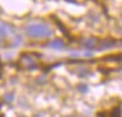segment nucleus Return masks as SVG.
<instances>
[{"mask_svg":"<svg viewBox=\"0 0 122 117\" xmlns=\"http://www.w3.org/2000/svg\"><path fill=\"white\" fill-rule=\"evenodd\" d=\"M49 48L51 49H55V50H63L64 49V43L62 40H54L49 43Z\"/></svg>","mask_w":122,"mask_h":117,"instance_id":"3","label":"nucleus"},{"mask_svg":"<svg viewBox=\"0 0 122 117\" xmlns=\"http://www.w3.org/2000/svg\"><path fill=\"white\" fill-rule=\"evenodd\" d=\"M16 33L13 32V28L11 25L5 24V22H0V41L3 42L4 38L9 37V36H15Z\"/></svg>","mask_w":122,"mask_h":117,"instance_id":"2","label":"nucleus"},{"mask_svg":"<svg viewBox=\"0 0 122 117\" xmlns=\"http://www.w3.org/2000/svg\"><path fill=\"white\" fill-rule=\"evenodd\" d=\"M25 33L32 38H47L51 36V28L45 22H29L25 25Z\"/></svg>","mask_w":122,"mask_h":117,"instance_id":"1","label":"nucleus"},{"mask_svg":"<svg viewBox=\"0 0 122 117\" xmlns=\"http://www.w3.org/2000/svg\"><path fill=\"white\" fill-rule=\"evenodd\" d=\"M79 90L81 91V92H87V91H88V88H87V85H85V84H81V85L79 87Z\"/></svg>","mask_w":122,"mask_h":117,"instance_id":"6","label":"nucleus"},{"mask_svg":"<svg viewBox=\"0 0 122 117\" xmlns=\"http://www.w3.org/2000/svg\"><path fill=\"white\" fill-rule=\"evenodd\" d=\"M96 40L95 38H89V40H84L83 41V46H84L85 49H93L96 48Z\"/></svg>","mask_w":122,"mask_h":117,"instance_id":"4","label":"nucleus"},{"mask_svg":"<svg viewBox=\"0 0 122 117\" xmlns=\"http://www.w3.org/2000/svg\"><path fill=\"white\" fill-rule=\"evenodd\" d=\"M12 100H13V95H12V93H7L5 95V101L7 103H11Z\"/></svg>","mask_w":122,"mask_h":117,"instance_id":"5","label":"nucleus"}]
</instances>
